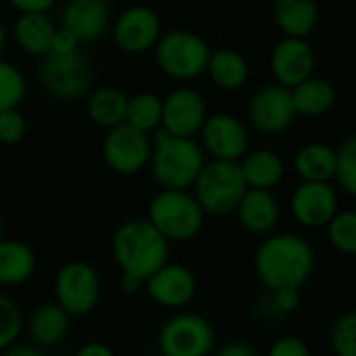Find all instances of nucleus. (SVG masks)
Returning <instances> with one entry per match:
<instances>
[{
  "instance_id": "obj_1",
  "label": "nucleus",
  "mask_w": 356,
  "mask_h": 356,
  "mask_svg": "<svg viewBox=\"0 0 356 356\" xmlns=\"http://www.w3.org/2000/svg\"><path fill=\"white\" fill-rule=\"evenodd\" d=\"M313 263V248L294 234L271 236L257 252V273L273 292L298 290L311 277Z\"/></svg>"
},
{
  "instance_id": "obj_2",
  "label": "nucleus",
  "mask_w": 356,
  "mask_h": 356,
  "mask_svg": "<svg viewBox=\"0 0 356 356\" xmlns=\"http://www.w3.org/2000/svg\"><path fill=\"white\" fill-rule=\"evenodd\" d=\"M152 156L150 173L161 190H188L196 184L202 167L207 165V152L196 138L171 136L163 127L150 134Z\"/></svg>"
},
{
  "instance_id": "obj_3",
  "label": "nucleus",
  "mask_w": 356,
  "mask_h": 356,
  "mask_svg": "<svg viewBox=\"0 0 356 356\" xmlns=\"http://www.w3.org/2000/svg\"><path fill=\"white\" fill-rule=\"evenodd\" d=\"M113 257L121 273L146 282L167 265L169 240L148 219H129L113 236Z\"/></svg>"
},
{
  "instance_id": "obj_4",
  "label": "nucleus",
  "mask_w": 356,
  "mask_h": 356,
  "mask_svg": "<svg viewBox=\"0 0 356 356\" xmlns=\"http://www.w3.org/2000/svg\"><path fill=\"white\" fill-rule=\"evenodd\" d=\"M213 48L190 29L165 31L154 46V63L163 75L173 81H192L207 73Z\"/></svg>"
},
{
  "instance_id": "obj_5",
  "label": "nucleus",
  "mask_w": 356,
  "mask_h": 356,
  "mask_svg": "<svg viewBox=\"0 0 356 356\" xmlns=\"http://www.w3.org/2000/svg\"><path fill=\"white\" fill-rule=\"evenodd\" d=\"M192 188L202 211L217 217L234 213L248 190L240 163L217 159L207 161Z\"/></svg>"
},
{
  "instance_id": "obj_6",
  "label": "nucleus",
  "mask_w": 356,
  "mask_h": 356,
  "mask_svg": "<svg viewBox=\"0 0 356 356\" xmlns=\"http://www.w3.org/2000/svg\"><path fill=\"white\" fill-rule=\"evenodd\" d=\"M204 211L188 190H161L148 204V221L171 242L192 240L204 225Z\"/></svg>"
},
{
  "instance_id": "obj_7",
  "label": "nucleus",
  "mask_w": 356,
  "mask_h": 356,
  "mask_svg": "<svg viewBox=\"0 0 356 356\" xmlns=\"http://www.w3.org/2000/svg\"><path fill=\"white\" fill-rule=\"evenodd\" d=\"M38 75L44 92L60 102H75L92 88V67L81 52L42 56Z\"/></svg>"
},
{
  "instance_id": "obj_8",
  "label": "nucleus",
  "mask_w": 356,
  "mask_h": 356,
  "mask_svg": "<svg viewBox=\"0 0 356 356\" xmlns=\"http://www.w3.org/2000/svg\"><path fill=\"white\" fill-rule=\"evenodd\" d=\"M246 117L252 129L263 136H282L298 119L292 90L280 83H267L259 88L246 106Z\"/></svg>"
},
{
  "instance_id": "obj_9",
  "label": "nucleus",
  "mask_w": 356,
  "mask_h": 356,
  "mask_svg": "<svg viewBox=\"0 0 356 356\" xmlns=\"http://www.w3.org/2000/svg\"><path fill=\"white\" fill-rule=\"evenodd\" d=\"M152 138L127 123L106 129L102 140V159L115 173L134 175L150 165Z\"/></svg>"
},
{
  "instance_id": "obj_10",
  "label": "nucleus",
  "mask_w": 356,
  "mask_h": 356,
  "mask_svg": "<svg viewBox=\"0 0 356 356\" xmlns=\"http://www.w3.org/2000/svg\"><path fill=\"white\" fill-rule=\"evenodd\" d=\"M117 48L125 54H146L154 50L163 35V23L154 8L146 4H131L117 15L111 25Z\"/></svg>"
},
{
  "instance_id": "obj_11",
  "label": "nucleus",
  "mask_w": 356,
  "mask_h": 356,
  "mask_svg": "<svg viewBox=\"0 0 356 356\" xmlns=\"http://www.w3.org/2000/svg\"><path fill=\"white\" fill-rule=\"evenodd\" d=\"M202 150L217 161H242L250 150V134L246 123L232 113H213L200 129Z\"/></svg>"
},
{
  "instance_id": "obj_12",
  "label": "nucleus",
  "mask_w": 356,
  "mask_h": 356,
  "mask_svg": "<svg viewBox=\"0 0 356 356\" xmlns=\"http://www.w3.org/2000/svg\"><path fill=\"white\" fill-rule=\"evenodd\" d=\"M209 117L204 96L190 86L173 88L163 98V121L161 127L171 136L196 138Z\"/></svg>"
},
{
  "instance_id": "obj_13",
  "label": "nucleus",
  "mask_w": 356,
  "mask_h": 356,
  "mask_svg": "<svg viewBox=\"0 0 356 356\" xmlns=\"http://www.w3.org/2000/svg\"><path fill=\"white\" fill-rule=\"evenodd\" d=\"M56 300L69 315H88L100 298V280L96 271L79 261L67 263L56 275Z\"/></svg>"
},
{
  "instance_id": "obj_14",
  "label": "nucleus",
  "mask_w": 356,
  "mask_h": 356,
  "mask_svg": "<svg viewBox=\"0 0 356 356\" xmlns=\"http://www.w3.org/2000/svg\"><path fill=\"white\" fill-rule=\"evenodd\" d=\"M269 69L275 83L286 88H296L305 79L315 75L317 54L307 38L284 35L269 54Z\"/></svg>"
},
{
  "instance_id": "obj_15",
  "label": "nucleus",
  "mask_w": 356,
  "mask_h": 356,
  "mask_svg": "<svg viewBox=\"0 0 356 356\" xmlns=\"http://www.w3.org/2000/svg\"><path fill=\"white\" fill-rule=\"evenodd\" d=\"M159 344L165 356H207L213 348V330L196 315H179L165 323Z\"/></svg>"
},
{
  "instance_id": "obj_16",
  "label": "nucleus",
  "mask_w": 356,
  "mask_h": 356,
  "mask_svg": "<svg viewBox=\"0 0 356 356\" xmlns=\"http://www.w3.org/2000/svg\"><path fill=\"white\" fill-rule=\"evenodd\" d=\"M294 219L311 229L325 227L338 213V194L330 181H302L290 198Z\"/></svg>"
},
{
  "instance_id": "obj_17",
  "label": "nucleus",
  "mask_w": 356,
  "mask_h": 356,
  "mask_svg": "<svg viewBox=\"0 0 356 356\" xmlns=\"http://www.w3.org/2000/svg\"><path fill=\"white\" fill-rule=\"evenodd\" d=\"M60 25L71 29L81 44L104 38L113 25L108 0H67L60 13Z\"/></svg>"
},
{
  "instance_id": "obj_18",
  "label": "nucleus",
  "mask_w": 356,
  "mask_h": 356,
  "mask_svg": "<svg viewBox=\"0 0 356 356\" xmlns=\"http://www.w3.org/2000/svg\"><path fill=\"white\" fill-rule=\"evenodd\" d=\"M146 290L156 305L175 309L192 300L196 292V280L192 271L181 265H165L146 280Z\"/></svg>"
},
{
  "instance_id": "obj_19",
  "label": "nucleus",
  "mask_w": 356,
  "mask_h": 356,
  "mask_svg": "<svg viewBox=\"0 0 356 356\" xmlns=\"http://www.w3.org/2000/svg\"><path fill=\"white\" fill-rule=\"evenodd\" d=\"M236 213L240 223L252 234H269L280 221V204L271 190L248 188Z\"/></svg>"
},
{
  "instance_id": "obj_20",
  "label": "nucleus",
  "mask_w": 356,
  "mask_h": 356,
  "mask_svg": "<svg viewBox=\"0 0 356 356\" xmlns=\"http://www.w3.org/2000/svg\"><path fill=\"white\" fill-rule=\"evenodd\" d=\"M273 21L288 38H307L319 25L317 0H275Z\"/></svg>"
},
{
  "instance_id": "obj_21",
  "label": "nucleus",
  "mask_w": 356,
  "mask_h": 356,
  "mask_svg": "<svg viewBox=\"0 0 356 356\" xmlns=\"http://www.w3.org/2000/svg\"><path fill=\"white\" fill-rule=\"evenodd\" d=\"M56 23L48 13H27L19 15L13 23V40L17 46L31 56H46L50 52L52 35L56 31Z\"/></svg>"
},
{
  "instance_id": "obj_22",
  "label": "nucleus",
  "mask_w": 356,
  "mask_h": 356,
  "mask_svg": "<svg viewBox=\"0 0 356 356\" xmlns=\"http://www.w3.org/2000/svg\"><path fill=\"white\" fill-rule=\"evenodd\" d=\"M129 96L115 86H98L86 96V113L98 127L111 129L125 123Z\"/></svg>"
},
{
  "instance_id": "obj_23",
  "label": "nucleus",
  "mask_w": 356,
  "mask_h": 356,
  "mask_svg": "<svg viewBox=\"0 0 356 356\" xmlns=\"http://www.w3.org/2000/svg\"><path fill=\"white\" fill-rule=\"evenodd\" d=\"M207 75L219 90L238 92L250 79V65L242 52L234 48H219L211 52Z\"/></svg>"
},
{
  "instance_id": "obj_24",
  "label": "nucleus",
  "mask_w": 356,
  "mask_h": 356,
  "mask_svg": "<svg viewBox=\"0 0 356 356\" xmlns=\"http://www.w3.org/2000/svg\"><path fill=\"white\" fill-rule=\"evenodd\" d=\"M244 179L248 188L257 190H273L286 175L284 159L269 148L248 150L246 156L240 161Z\"/></svg>"
},
{
  "instance_id": "obj_25",
  "label": "nucleus",
  "mask_w": 356,
  "mask_h": 356,
  "mask_svg": "<svg viewBox=\"0 0 356 356\" xmlns=\"http://www.w3.org/2000/svg\"><path fill=\"white\" fill-rule=\"evenodd\" d=\"M338 150L325 142H309L298 148L294 169L302 181H330L336 177Z\"/></svg>"
},
{
  "instance_id": "obj_26",
  "label": "nucleus",
  "mask_w": 356,
  "mask_h": 356,
  "mask_svg": "<svg viewBox=\"0 0 356 356\" xmlns=\"http://www.w3.org/2000/svg\"><path fill=\"white\" fill-rule=\"evenodd\" d=\"M292 100L298 117L317 119L327 115L336 104V88L323 77H309L296 88H292Z\"/></svg>"
},
{
  "instance_id": "obj_27",
  "label": "nucleus",
  "mask_w": 356,
  "mask_h": 356,
  "mask_svg": "<svg viewBox=\"0 0 356 356\" xmlns=\"http://www.w3.org/2000/svg\"><path fill=\"white\" fill-rule=\"evenodd\" d=\"M35 271L33 250L17 240H0V284L17 286L27 282Z\"/></svg>"
},
{
  "instance_id": "obj_28",
  "label": "nucleus",
  "mask_w": 356,
  "mask_h": 356,
  "mask_svg": "<svg viewBox=\"0 0 356 356\" xmlns=\"http://www.w3.org/2000/svg\"><path fill=\"white\" fill-rule=\"evenodd\" d=\"M69 313L56 305H42L29 319V334L40 346H56L69 332Z\"/></svg>"
},
{
  "instance_id": "obj_29",
  "label": "nucleus",
  "mask_w": 356,
  "mask_h": 356,
  "mask_svg": "<svg viewBox=\"0 0 356 356\" xmlns=\"http://www.w3.org/2000/svg\"><path fill=\"white\" fill-rule=\"evenodd\" d=\"M163 121V98L154 92H138L129 96L127 104V117L125 123L144 131L152 134L161 127Z\"/></svg>"
},
{
  "instance_id": "obj_30",
  "label": "nucleus",
  "mask_w": 356,
  "mask_h": 356,
  "mask_svg": "<svg viewBox=\"0 0 356 356\" xmlns=\"http://www.w3.org/2000/svg\"><path fill=\"white\" fill-rule=\"evenodd\" d=\"M27 96V79L23 71L0 56V111L19 108Z\"/></svg>"
},
{
  "instance_id": "obj_31",
  "label": "nucleus",
  "mask_w": 356,
  "mask_h": 356,
  "mask_svg": "<svg viewBox=\"0 0 356 356\" xmlns=\"http://www.w3.org/2000/svg\"><path fill=\"white\" fill-rule=\"evenodd\" d=\"M327 236L334 248L356 254V211H342L327 223Z\"/></svg>"
},
{
  "instance_id": "obj_32",
  "label": "nucleus",
  "mask_w": 356,
  "mask_h": 356,
  "mask_svg": "<svg viewBox=\"0 0 356 356\" xmlns=\"http://www.w3.org/2000/svg\"><path fill=\"white\" fill-rule=\"evenodd\" d=\"M338 165H336V177L340 188L356 198V136L346 138L338 148Z\"/></svg>"
},
{
  "instance_id": "obj_33",
  "label": "nucleus",
  "mask_w": 356,
  "mask_h": 356,
  "mask_svg": "<svg viewBox=\"0 0 356 356\" xmlns=\"http://www.w3.org/2000/svg\"><path fill=\"white\" fill-rule=\"evenodd\" d=\"M21 334V313L19 307L4 294H0V350L13 346Z\"/></svg>"
},
{
  "instance_id": "obj_34",
  "label": "nucleus",
  "mask_w": 356,
  "mask_h": 356,
  "mask_svg": "<svg viewBox=\"0 0 356 356\" xmlns=\"http://www.w3.org/2000/svg\"><path fill=\"white\" fill-rule=\"evenodd\" d=\"M27 136V121L19 108L0 111V144L15 146Z\"/></svg>"
},
{
  "instance_id": "obj_35",
  "label": "nucleus",
  "mask_w": 356,
  "mask_h": 356,
  "mask_svg": "<svg viewBox=\"0 0 356 356\" xmlns=\"http://www.w3.org/2000/svg\"><path fill=\"white\" fill-rule=\"evenodd\" d=\"M338 356H356V313L342 317L332 336Z\"/></svg>"
},
{
  "instance_id": "obj_36",
  "label": "nucleus",
  "mask_w": 356,
  "mask_h": 356,
  "mask_svg": "<svg viewBox=\"0 0 356 356\" xmlns=\"http://www.w3.org/2000/svg\"><path fill=\"white\" fill-rule=\"evenodd\" d=\"M81 40L67 27L58 25L54 35H52V44H50V52L48 54H73L79 52Z\"/></svg>"
},
{
  "instance_id": "obj_37",
  "label": "nucleus",
  "mask_w": 356,
  "mask_h": 356,
  "mask_svg": "<svg viewBox=\"0 0 356 356\" xmlns=\"http://www.w3.org/2000/svg\"><path fill=\"white\" fill-rule=\"evenodd\" d=\"M269 356H311L309 348L305 346L302 340L298 338H282L280 342H275V346L271 348Z\"/></svg>"
},
{
  "instance_id": "obj_38",
  "label": "nucleus",
  "mask_w": 356,
  "mask_h": 356,
  "mask_svg": "<svg viewBox=\"0 0 356 356\" xmlns=\"http://www.w3.org/2000/svg\"><path fill=\"white\" fill-rule=\"evenodd\" d=\"M19 15L27 13H50L58 0H6Z\"/></svg>"
},
{
  "instance_id": "obj_39",
  "label": "nucleus",
  "mask_w": 356,
  "mask_h": 356,
  "mask_svg": "<svg viewBox=\"0 0 356 356\" xmlns=\"http://www.w3.org/2000/svg\"><path fill=\"white\" fill-rule=\"evenodd\" d=\"M273 305L277 307L280 313H292V311H296L298 305H300L298 290H280V292H275Z\"/></svg>"
},
{
  "instance_id": "obj_40",
  "label": "nucleus",
  "mask_w": 356,
  "mask_h": 356,
  "mask_svg": "<svg viewBox=\"0 0 356 356\" xmlns=\"http://www.w3.org/2000/svg\"><path fill=\"white\" fill-rule=\"evenodd\" d=\"M146 282L136 277V275H129V273H121V280H119V286L125 294H136L140 292V288L144 286Z\"/></svg>"
},
{
  "instance_id": "obj_41",
  "label": "nucleus",
  "mask_w": 356,
  "mask_h": 356,
  "mask_svg": "<svg viewBox=\"0 0 356 356\" xmlns=\"http://www.w3.org/2000/svg\"><path fill=\"white\" fill-rule=\"evenodd\" d=\"M77 356H115L113 355V350L108 348V346H104V344H100V342H92V344H86Z\"/></svg>"
},
{
  "instance_id": "obj_42",
  "label": "nucleus",
  "mask_w": 356,
  "mask_h": 356,
  "mask_svg": "<svg viewBox=\"0 0 356 356\" xmlns=\"http://www.w3.org/2000/svg\"><path fill=\"white\" fill-rule=\"evenodd\" d=\"M219 356H257L254 355V350L248 346V344H242V342H236V344H229V346H225Z\"/></svg>"
},
{
  "instance_id": "obj_43",
  "label": "nucleus",
  "mask_w": 356,
  "mask_h": 356,
  "mask_svg": "<svg viewBox=\"0 0 356 356\" xmlns=\"http://www.w3.org/2000/svg\"><path fill=\"white\" fill-rule=\"evenodd\" d=\"M4 356H44L40 350L29 348V346H19V348H10Z\"/></svg>"
},
{
  "instance_id": "obj_44",
  "label": "nucleus",
  "mask_w": 356,
  "mask_h": 356,
  "mask_svg": "<svg viewBox=\"0 0 356 356\" xmlns=\"http://www.w3.org/2000/svg\"><path fill=\"white\" fill-rule=\"evenodd\" d=\"M6 38H8V33H6V29H4V25L0 21V56H2V52L6 48Z\"/></svg>"
},
{
  "instance_id": "obj_45",
  "label": "nucleus",
  "mask_w": 356,
  "mask_h": 356,
  "mask_svg": "<svg viewBox=\"0 0 356 356\" xmlns=\"http://www.w3.org/2000/svg\"><path fill=\"white\" fill-rule=\"evenodd\" d=\"M0 229H2V223H0Z\"/></svg>"
}]
</instances>
